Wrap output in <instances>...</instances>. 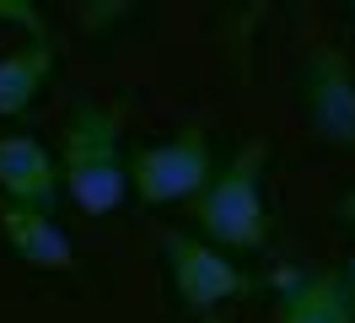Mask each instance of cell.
Wrapping results in <instances>:
<instances>
[{
	"mask_svg": "<svg viewBox=\"0 0 355 323\" xmlns=\"http://www.w3.org/2000/svg\"><path fill=\"white\" fill-rule=\"evenodd\" d=\"M345 17H350V33H355V6H350V11H345Z\"/></svg>",
	"mask_w": 355,
	"mask_h": 323,
	"instance_id": "cell-12",
	"label": "cell"
},
{
	"mask_svg": "<svg viewBox=\"0 0 355 323\" xmlns=\"http://www.w3.org/2000/svg\"><path fill=\"white\" fill-rule=\"evenodd\" d=\"M302 113L323 146L355 151V60L339 43H318L302 60Z\"/></svg>",
	"mask_w": 355,
	"mask_h": 323,
	"instance_id": "cell-5",
	"label": "cell"
},
{
	"mask_svg": "<svg viewBox=\"0 0 355 323\" xmlns=\"http://www.w3.org/2000/svg\"><path fill=\"white\" fill-rule=\"evenodd\" d=\"M0 194H6V205H27V210L60 205V162L38 135H27V129L0 135Z\"/></svg>",
	"mask_w": 355,
	"mask_h": 323,
	"instance_id": "cell-7",
	"label": "cell"
},
{
	"mask_svg": "<svg viewBox=\"0 0 355 323\" xmlns=\"http://www.w3.org/2000/svg\"><path fill=\"white\" fill-rule=\"evenodd\" d=\"M339 275L350 280V291H355V254H350V258H345V270H339Z\"/></svg>",
	"mask_w": 355,
	"mask_h": 323,
	"instance_id": "cell-11",
	"label": "cell"
},
{
	"mask_svg": "<svg viewBox=\"0 0 355 323\" xmlns=\"http://www.w3.org/2000/svg\"><path fill=\"white\" fill-rule=\"evenodd\" d=\"M210 178H216V135L205 124H189L130 156V194L140 205H156V210L200 199L210 189Z\"/></svg>",
	"mask_w": 355,
	"mask_h": 323,
	"instance_id": "cell-4",
	"label": "cell"
},
{
	"mask_svg": "<svg viewBox=\"0 0 355 323\" xmlns=\"http://www.w3.org/2000/svg\"><path fill=\"white\" fill-rule=\"evenodd\" d=\"M275 323H355V291L339 270L323 264H280L269 275Z\"/></svg>",
	"mask_w": 355,
	"mask_h": 323,
	"instance_id": "cell-6",
	"label": "cell"
},
{
	"mask_svg": "<svg viewBox=\"0 0 355 323\" xmlns=\"http://www.w3.org/2000/svg\"><path fill=\"white\" fill-rule=\"evenodd\" d=\"M60 194L87 221H108L130 199V151H124V113L97 97H76L65 140H60Z\"/></svg>",
	"mask_w": 355,
	"mask_h": 323,
	"instance_id": "cell-1",
	"label": "cell"
},
{
	"mask_svg": "<svg viewBox=\"0 0 355 323\" xmlns=\"http://www.w3.org/2000/svg\"><path fill=\"white\" fill-rule=\"evenodd\" d=\"M162 270H167V285H173L178 307L189 313V318H221L232 301H243L259 280L248 275L237 258H226L221 248H210L205 237L194 232H162Z\"/></svg>",
	"mask_w": 355,
	"mask_h": 323,
	"instance_id": "cell-3",
	"label": "cell"
},
{
	"mask_svg": "<svg viewBox=\"0 0 355 323\" xmlns=\"http://www.w3.org/2000/svg\"><path fill=\"white\" fill-rule=\"evenodd\" d=\"M210 323H232V318H210Z\"/></svg>",
	"mask_w": 355,
	"mask_h": 323,
	"instance_id": "cell-13",
	"label": "cell"
},
{
	"mask_svg": "<svg viewBox=\"0 0 355 323\" xmlns=\"http://www.w3.org/2000/svg\"><path fill=\"white\" fill-rule=\"evenodd\" d=\"M54 38H27L0 54V119H22L54 81Z\"/></svg>",
	"mask_w": 355,
	"mask_h": 323,
	"instance_id": "cell-9",
	"label": "cell"
},
{
	"mask_svg": "<svg viewBox=\"0 0 355 323\" xmlns=\"http://www.w3.org/2000/svg\"><path fill=\"white\" fill-rule=\"evenodd\" d=\"M0 237H6V254L27 264V270H44V275H70L81 258L76 242L60 226L54 210H27V205H0Z\"/></svg>",
	"mask_w": 355,
	"mask_h": 323,
	"instance_id": "cell-8",
	"label": "cell"
},
{
	"mask_svg": "<svg viewBox=\"0 0 355 323\" xmlns=\"http://www.w3.org/2000/svg\"><path fill=\"white\" fill-rule=\"evenodd\" d=\"M264 167L269 146L259 135H248L243 146L226 156L210 189L200 194V232L221 254H264L269 248V194H264Z\"/></svg>",
	"mask_w": 355,
	"mask_h": 323,
	"instance_id": "cell-2",
	"label": "cell"
},
{
	"mask_svg": "<svg viewBox=\"0 0 355 323\" xmlns=\"http://www.w3.org/2000/svg\"><path fill=\"white\" fill-rule=\"evenodd\" d=\"M334 215H339V221H345V226H355V189L345 194V199H339V205H334Z\"/></svg>",
	"mask_w": 355,
	"mask_h": 323,
	"instance_id": "cell-10",
	"label": "cell"
}]
</instances>
